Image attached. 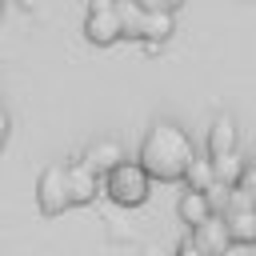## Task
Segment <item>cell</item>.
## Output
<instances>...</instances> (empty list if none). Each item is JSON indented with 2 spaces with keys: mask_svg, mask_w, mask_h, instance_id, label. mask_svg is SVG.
Segmentation results:
<instances>
[{
  "mask_svg": "<svg viewBox=\"0 0 256 256\" xmlns=\"http://www.w3.org/2000/svg\"><path fill=\"white\" fill-rule=\"evenodd\" d=\"M136 160L144 164V172H148L152 180H160V184H176V180H184L188 164L196 160V148H192V136H188L180 124H172V120H156V124L144 132Z\"/></svg>",
  "mask_w": 256,
  "mask_h": 256,
  "instance_id": "obj_1",
  "label": "cell"
},
{
  "mask_svg": "<svg viewBox=\"0 0 256 256\" xmlns=\"http://www.w3.org/2000/svg\"><path fill=\"white\" fill-rule=\"evenodd\" d=\"M100 192L120 208H140L152 196V176L144 172L140 160H120L112 172L100 176Z\"/></svg>",
  "mask_w": 256,
  "mask_h": 256,
  "instance_id": "obj_2",
  "label": "cell"
},
{
  "mask_svg": "<svg viewBox=\"0 0 256 256\" xmlns=\"http://www.w3.org/2000/svg\"><path fill=\"white\" fill-rule=\"evenodd\" d=\"M84 40L96 44V48H108V44L124 40L116 0H92V4H88V12H84Z\"/></svg>",
  "mask_w": 256,
  "mask_h": 256,
  "instance_id": "obj_3",
  "label": "cell"
},
{
  "mask_svg": "<svg viewBox=\"0 0 256 256\" xmlns=\"http://www.w3.org/2000/svg\"><path fill=\"white\" fill-rule=\"evenodd\" d=\"M36 204L44 216H60L64 208H72L68 196V164H48L36 180Z\"/></svg>",
  "mask_w": 256,
  "mask_h": 256,
  "instance_id": "obj_4",
  "label": "cell"
},
{
  "mask_svg": "<svg viewBox=\"0 0 256 256\" xmlns=\"http://www.w3.org/2000/svg\"><path fill=\"white\" fill-rule=\"evenodd\" d=\"M172 32H176V12H164V8H144V16H140V40H144L148 48L168 44V40H172Z\"/></svg>",
  "mask_w": 256,
  "mask_h": 256,
  "instance_id": "obj_5",
  "label": "cell"
},
{
  "mask_svg": "<svg viewBox=\"0 0 256 256\" xmlns=\"http://www.w3.org/2000/svg\"><path fill=\"white\" fill-rule=\"evenodd\" d=\"M96 176H104V172H112L120 160H128L124 156V148H120V140H112V136H100V140H92L88 148H84V156H80Z\"/></svg>",
  "mask_w": 256,
  "mask_h": 256,
  "instance_id": "obj_6",
  "label": "cell"
},
{
  "mask_svg": "<svg viewBox=\"0 0 256 256\" xmlns=\"http://www.w3.org/2000/svg\"><path fill=\"white\" fill-rule=\"evenodd\" d=\"M192 236L200 240V248H204L208 256H224V252L232 248V232H228V224H224V216H220V212H212L204 224H196V228H192Z\"/></svg>",
  "mask_w": 256,
  "mask_h": 256,
  "instance_id": "obj_7",
  "label": "cell"
},
{
  "mask_svg": "<svg viewBox=\"0 0 256 256\" xmlns=\"http://www.w3.org/2000/svg\"><path fill=\"white\" fill-rule=\"evenodd\" d=\"M216 212V200H212V192H200V188H188L180 200H176V216H180V224H188V228H196V224H204L208 216Z\"/></svg>",
  "mask_w": 256,
  "mask_h": 256,
  "instance_id": "obj_8",
  "label": "cell"
},
{
  "mask_svg": "<svg viewBox=\"0 0 256 256\" xmlns=\"http://www.w3.org/2000/svg\"><path fill=\"white\" fill-rule=\"evenodd\" d=\"M236 140H240V128L228 112H216L212 124H208V156H224V152H236Z\"/></svg>",
  "mask_w": 256,
  "mask_h": 256,
  "instance_id": "obj_9",
  "label": "cell"
},
{
  "mask_svg": "<svg viewBox=\"0 0 256 256\" xmlns=\"http://www.w3.org/2000/svg\"><path fill=\"white\" fill-rule=\"evenodd\" d=\"M96 192H100V176L84 160L68 164V196H72V204H92Z\"/></svg>",
  "mask_w": 256,
  "mask_h": 256,
  "instance_id": "obj_10",
  "label": "cell"
},
{
  "mask_svg": "<svg viewBox=\"0 0 256 256\" xmlns=\"http://www.w3.org/2000/svg\"><path fill=\"white\" fill-rule=\"evenodd\" d=\"M220 216L232 232V244H256V208H224Z\"/></svg>",
  "mask_w": 256,
  "mask_h": 256,
  "instance_id": "obj_11",
  "label": "cell"
},
{
  "mask_svg": "<svg viewBox=\"0 0 256 256\" xmlns=\"http://www.w3.org/2000/svg\"><path fill=\"white\" fill-rule=\"evenodd\" d=\"M248 160H240L236 152H224V156H212V172H216V188H236L240 176H244Z\"/></svg>",
  "mask_w": 256,
  "mask_h": 256,
  "instance_id": "obj_12",
  "label": "cell"
},
{
  "mask_svg": "<svg viewBox=\"0 0 256 256\" xmlns=\"http://www.w3.org/2000/svg\"><path fill=\"white\" fill-rule=\"evenodd\" d=\"M184 184H188V188H200V192H212V188H216L212 156H208V160H204V156H196V160L188 164V172H184Z\"/></svg>",
  "mask_w": 256,
  "mask_h": 256,
  "instance_id": "obj_13",
  "label": "cell"
},
{
  "mask_svg": "<svg viewBox=\"0 0 256 256\" xmlns=\"http://www.w3.org/2000/svg\"><path fill=\"white\" fill-rule=\"evenodd\" d=\"M116 8H120V28H124V40H140V16H144V8H140L136 0H116Z\"/></svg>",
  "mask_w": 256,
  "mask_h": 256,
  "instance_id": "obj_14",
  "label": "cell"
},
{
  "mask_svg": "<svg viewBox=\"0 0 256 256\" xmlns=\"http://www.w3.org/2000/svg\"><path fill=\"white\" fill-rule=\"evenodd\" d=\"M172 256H208V252L200 248V240H196V236H184V240L172 248Z\"/></svg>",
  "mask_w": 256,
  "mask_h": 256,
  "instance_id": "obj_15",
  "label": "cell"
},
{
  "mask_svg": "<svg viewBox=\"0 0 256 256\" xmlns=\"http://www.w3.org/2000/svg\"><path fill=\"white\" fill-rule=\"evenodd\" d=\"M136 4H140V8H164V12H176L184 0H136Z\"/></svg>",
  "mask_w": 256,
  "mask_h": 256,
  "instance_id": "obj_16",
  "label": "cell"
},
{
  "mask_svg": "<svg viewBox=\"0 0 256 256\" xmlns=\"http://www.w3.org/2000/svg\"><path fill=\"white\" fill-rule=\"evenodd\" d=\"M4 140H8V112L0 108V144H4Z\"/></svg>",
  "mask_w": 256,
  "mask_h": 256,
  "instance_id": "obj_17",
  "label": "cell"
},
{
  "mask_svg": "<svg viewBox=\"0 0 256 256\" xmlns=\"http://www.w3.org/2000/svg\"><path fill=\"white\" fill-rule=\"evenodd\" d=\"M140 256H168L164 248H156V244H148V248H140Z\"/></svg>",
  "mask_w": 256,
  "mask_h": 256,
  "instance_id": "obj_18",
  "label": "cell"
},
{
  "mask_svg": "<svg viewBox=\"0 0 256 256\" xmlns=\"http://www.w3.org/2000/svg\"><path fill=\"white\" fill-rule=\"evenodd\" d=\"M0 20H4V0H0Z\"/></svg>",
  "mask_w": 256,
  "mask_h": 256,
  "instance_id": "obj_19",
  "label": "cell"
}]
</instances>
